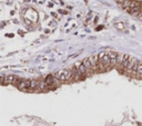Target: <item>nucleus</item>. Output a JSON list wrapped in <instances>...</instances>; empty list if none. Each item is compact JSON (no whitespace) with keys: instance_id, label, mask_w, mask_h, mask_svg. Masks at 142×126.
<instances>
[{"instance_id":"obj_1","label":"nucleus","mask_w":142,"mask_h":126,"mask_svg":"<svg viewBox=\"0 0 142 126\" xmlns=\"http://www.w3.org/2000/svg\"><path fill=\"white\" fill-rule=\"evenodd\" d=\"M55 76L60 82H67V80H69L71 78V70H69V69H62V70L58 71Z\"/></svg>"},{"instance_id":"obj_2","label":"nucleus","mask_w":142,"mask_h":126,"mask_svg":"<svg viewBox=\"0 0 142 126\" xmlns=\"http://www.w3.org/2000/svg\"><path fill=\"white\" fill-rule=\"evenodd\" d=\"M30 84H31L30 79H21V82L17 85V87L19 88L20 90H29V88H30Z\"/></svg>"},{"instance_id":"obj_3","label":"nucleus","mask_w":142,"mask_h":126,"mask_svg":"<svg viewBox=\"0 0 142 126\" xmlns=\"http://www.w3.org/2000/svg\"><path fill=\"white\" fill-rule=\"evenodd\" d=\"M71 78H73L74 80H79V79L83 78V76L80 74V71H79V69L77 68V66H74L73 68L71 69Z\"/></svg>"},{"instance_id":"obj_4","label":"nucleus","mask_w":142,"mask_h":126,"mask_svg":"<svg viewBox=\"0 0 142 126\" xmlns=\"http://www.w3.org/2000/svg\"><path fill=\"white\" fill-rule=\"evenodd\" d=\"M109 57H110V67H114L117 66V57H118V54L114 53V52H111V53H108Z\"/></svg>"},{"instance_id":"obj_5","label":"nucleus","mask_w":142,"mask_h":126,"mask_svg":"<svg viewBox=\"0 0 142 126\" xmlns=\"http://www.w3.org/2000/svg\"><path fill=\"white\" fill-rule=\"evenodd\" d=\"M89 60L92 65V68H93V71H97L98 70V56H90L89 57Z\"/></svg>"},{"instance_id":"obj_6","label":"nucleus","mask_w":142,"mask_h":126,"mask_svg":"<svg viewBox=\"0 0 142 126\" xmlns=\"http://www.w3.org/2000/svg\"><path fill=\"white\" fill-rule=\"evenodd\" d=\"M38 90H42V92H45V90H49L50 87L47 85V83L44 80H38Z\"/></svg>"},{"instance_id":"obj_7","label":"nucleus","mask_w":142,"mask_h":126,"mask_svg":"<svg viewBox=\"0 0 142 126\" xmlns=\"http://www.w3.org/2000/svg\"><path fill=\"white\" fill-rule=\"evenodd\" d=\"M138 59L136 58H133V57H131V59H130V63H129V66H128V68H127V73L128 74H132V69H133V67H134V65L136 63H138Z\"/></svg>"},{"instance_id":"obj_8","label":"nucleus","mask_w":142,"mask_h":126,"mask_svg":"<svg viewBox=\"0 0 142 126\" xmlns=\"http://www.w3.org/2000/svg\"><path fill=\"white\" fill-rule=\"evenodd\" d=\"M44 82L47 83V85L50 87V89L55 87V76H52V75H49V76L45 77Z\"/></svg>"},{"instance_id":"obj_9","label":"nucleus","mask_w":142,"mask_h":126,"mask_svg":"<svg viewBox=\"0 0 142 126\" xmlns=\"http://www.w3.org/2000/svg\"><path fill=\"white\" fill-rule=\"evenodd\" d=\"M130 59H131V57H130L129 55H124V57H123V61H122V64H121V67H122L123 69H125V70H127L128 66H129Z\"/></svg>"},{"instance_id":"obj_10","label":"nucleus","mask_w":142,"mask_h":126,"mask_svg":"<svg viewBox=\"0 0 142 126\" xmlns=\"http://www.w3.org/2000/svg\"><path fill=\"white\" fill-rule=\"evenodd\" d=\"M77 68L79 69L80 74H81L82 76H85V75H88V70H87V68H85L84 65H83L82 63H80L79 65H77Z\"/></svg>"},{"instance_id":"obj_11","label":"nucleus","mask_w":142,"mask_h":126,"mask_svg":"<svg viewBox=\"0 0 142 126\" xmlns=\"http://www.w3.org/2000/svg\"><path fill=\"white\" fill-rule=\"evenodd\" d=\"M17 77L15 76V75H8V76H6V84H13L15 83V80Z\"/></svg>"},{"instance_id":"obj_12","label":"nucleus","mask_w":142,"mask_h":126,"mask_svg":"<svg viewBox=\"0 0 142 126\" xmlns=\"http://www.w3.org/2000/svg\"><path fill=\"white\" fill-rule=\"evenodd\" d=\"M38 88V80L36 79H32L31 80V84H30V88H29V90H34Z\"/></svg>"},{"instance_id":"obj_13","label":"nucleus","mask_w":142,"mask_h":126,"mask_svg":"<svg viewBox=\"0 0 142 126\" xmlns=\"http://www.w3.org/2000/svg\"><path fill=\"white\" fill-rule=\"evenodd\" d=\"M123 57H124L123 54H118V57H117V65L118 66H121V64L123 61Z\"/></svg>"},{"instance_id":"obj_14","label":"nucleus","mask_w":142,"mask_h":126,"mask_svg":"<svg viewBox=\"0 0 142 126\" xmlns=\"http://www.w3.org/2000/svg\"><path fill=\"white\" fill-rule=\"evenodd\" d=\"M136 75H139V76H142V63H140V65H139L138 69H136Z\"/></svg>"},{"instance_id":"obj_15","label":"nucleus","mask_w":142,"mask_h":126,"mask_svg":"<svg viewBox=\"0 0 142 126\" xmlns=\"http://www.w3.org/2000/svg\"><path fill=\"white\" fill-rule=\"evenodd\" d=\"M0 85H7L6 84V76L0 75Z\"/></svg>"}]
</instances>
